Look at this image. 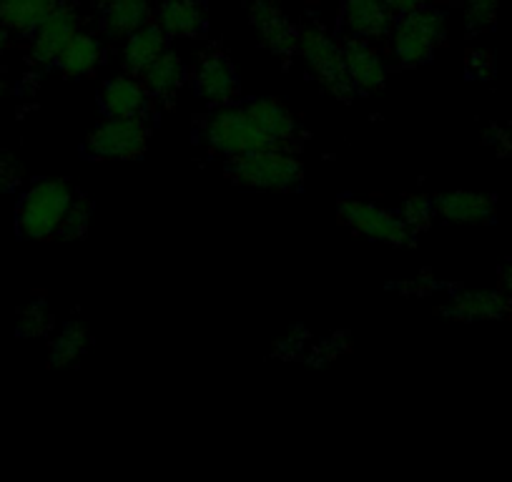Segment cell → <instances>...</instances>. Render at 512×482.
<instances>
[{
  "label": "cell",
  "mask_w": 512,
  "mask_h": 482,
  "mask_svg": "<svg viewBox=\"0 0 512 482\" xmlns=\"http://www.w3.org/2000/svg\"><path fill=\"white\" fill-rule=\"evenodd\" d=\"M71 201L73 194L66 181H38L18 204V231L28 239H48V236L58 234Z\"/></svg>",
  "instance_id": "6da1fadb"
},
{
  "label": "cell",
  "mask_w": 512,
  "mask_h": 482,
  "mask_svg": "<svg viewBox=\"0 0 512 482\" xmlns=\"http://www.w3.org/2000/svg\"><path fill=\"white\" fill-rule=\"evenodd\" d=\"M447 36L445 13L437 8H420L400 16L392 33V51L402 66H422L432 58Z\"/></svg>",
  "instance_id": "7a4b0ae2"
},
{
  "label": "cell",
  "mask_w": 512,
  "mask_h": 482,
  "mask_svg": "<svg viewBox=\"0 0 512 482\" xmlns=\"http://www.w3.org/2000/svg\"><path fill=\"white\" fill-rule=\"evenodd\" d=\"M229 174L239 186L262 191H292L302 184V164L282 149L231 159Z\"/></svg>",
  "instance_id": "3957f363"
},
{
  "label": "cell",
  "mask_w": 512,
  "mask_h": 482,
  "mask_svg": "<svg viewBox=\"0 0 512 482\" xmlns=\"http://www.w3.org/2000/svg\"><path fill=\"white\" fill-rule=\"evenodd\" d=\"M299 53L317 81L337 98L352 96L354 86L344 66V51L319 23H307L299 31Z\"/></svg>",
  "instance_id": "277c9868"
},
{
  "label": "cell",
  "mask_w": 512,
  "mask_h": 482,
  "mask_svg": "<svg viewBox=\"0 0 512 482\" xmlns=\"http://www.w3.org/2000/svg\"><path fill=\"white\" fill-rule=\"evenodd\" d=\"M204 139L211 149L231 156V159L277 149L262 131L256 129L246 108H221L214 116L206 118Z\"/></svg>",
  "instance_id": "5b68a950"
},
{
  "label": "cell",
  "mask_w": 512,
  "mask_h": 482,
  "mask_svg": "<svg viewBox=\"0 0 512 482\" xmlns=\"http://www.w3.org/2000/svg\"><path fill=\"white\" fill-rule=\"evenodd\" d=\"M339 216L357 234L367 236L372 241H384V244L402 247V244H410L412 234H415L400 216L387 209H379L374 204H367V201L347 199L339 206Z\"/></svg>",
  "instance_id": "8992f818"
},
{
  "label": "cell",
  "mask_w": 512,
  "mask_h": 482,
  "mask_svg": "<svg viewBox=\"0 0 512 482\" xmlns=\"http://www.w3.org/2000/svg\"><path fill=\"white\" fill-rule=\"evenodd\" d=\"M149 131L141 118H111L86 139V154L93 159H134L146 149Z\"/></svg>",
  "instance_id": "52a82bcc"
},
{
  "label": "cell",
  "mask_w": 512,
  "mask_h": 482,
  "mask_svg": "<svg viewBox=\"0 0 512 482\" xmlns=\"http://www.w3.org/2000/svg\"><path fill=\"white\" fill-rule=\"evenodd\" d=\"M81 31V18L73 6H61L33 31V61L41 66H51L58 61L63 48L71 43V38Z\"/></svg>",
  "instance_id": "ba28073f"
},
{
  "label": "cell",
  "mask_w": 512,
  "mask_h": 482,
  "mask_svg": "<svg viewBox=\"0 0 512 482\" xmlns=\"http://www.w3.org/2000/svg\"><path fill=\"white\" fill-rule=\"evenodd\" d=\"M249 21L256 28L264 46L279 58H292L299 51V31L277 6L254 3L249 8Z\"/></svg>",
  "instance_id": "9c48e42d"
},
{
  "label": "cell",
  "mask_w": 512,
  "mask_h": 482,
  "mask_svg": "<svg viewBox=\"0 0 512 482\" xmlns=\"http://www.w3.org/2000/svg\"><path fill=\"white\" fill-rule=\"evenodd\" d=\"M194 86L196 93L214 106H226L239 96V78L231 61L221 51H211L201 58Z\"/></svg>",
  "instance_id": "30bf717a"
},
{
  "label": "cell",
  "mask_w": 512,
  "mask_h": 482,
  "mask_svg": "<svg viewBox=\"0 0 512 482\" xmlns=\"http://www.w3.org/2000/svg\"><path fill=\"white\" fill-rule=\"evenodd\" d=\"M344 51V66H347V76L357 91L372 93L379 91L387 81V71L379 58V53L369 46L364 38H349L342 46Z\"/></svg>",
  "instance_id": "8fae6325"
},
{
  "label": "cell",
  "mask_w": 512,
  "mask_h": 482,
  "mask_svg": "<svg viewBox=\"0 0 512 482\" xmlns=\"http://www.w3.org/2000/svg\"><path fill=\"white\" fill-rule=\"evenodd\" d=\"M339 23L352 38H379L390 31L392 13L382 0H344Z\"/></svg>",
  "instance_id": "7c38bea8"
},
{
  "label": "cell",
  "mask_w": 512,
  "mask_h": 482,
  "mask_svg": "<svg viewBox=\"0 0 512 482\" xmlns=\"http://www.w3.org/2000/svg\"><path fill=\"white\" fill-rule=\"evenodd\" d=\"M156 23L166 36L196 38L206 31L204 0H166L156 11Z\"/></svg>",
  "instance_id": "4fadbf2b"
},
{
  "label": "cell",
  "mask_w": 512,
  "mask_h": 482,
  "mask_svg": "<svg viewBox=\"0 0 512 482\" xmlns=\"http://www.w3.org/2000/svg\"><path fill=\"white\" fill-rule=\"evenodd\" d=\"M442 219L452 224H490L495 219V199L477 191H450L435 201Z\"/></svg>",
  "instance_id": "5bb4252c"
},
{
  "label": "cell",
  "mask_w": 512,
  "mask_h": 482,
  "mask_svg": "<svg viewBox=\"0 0 512 482\" xmlns=\"http://www.w3.org/2000/svg\"><path fill=\"white\" fill-rule=\"evenodd\" d=\"M512 299L500 292H485V289H470V292H460L450 299L442 314L452 319H462V322H475V319H500L510 314Z\"/></svg>",
  "instance_id": "9a60e30c"
},
{
  "label": "cell",
  "mask_w": 512,
  "mask_h": 482,
  "mask_svg": "<svg viewBox=\"0 0 512 482\" xmlns=\"http://www.w3.org/2000/svg\"><path fill=\"white\" fill-rule=\"evenodd\" d=\"M101 108L108 118H141L149 108V91L136 78H113L103 88Z\"/></svg>",
  "instance_id": "2e32d148"
},
{
  "label": "cell",
  "mask_w": 512,
  "mask_h": 482,
  "mask_svg": "<svg viewBox=\"0 0 512 482\" xmlns=\"http://www.w3.org/2000/svg\"><path fill=\"white\" fill-rule=\"evenodd\" d=\"M246 113L251 116V121L256 124V129L262 131L274 146H284L294 139L297 134V121H294L292 113L282 106L274 98H259V101H251L246 106Z\"/></svg>",
  "instance_id": "e0dca14e"
},
{
  "label": "cell",
  "mask_w": 512,
  "mask_h": 482,
  "mask_svg": "<svg viewBox=\"0 0 512 482\" xmlns=\"http://www.w3.org/2000/svg\"><path fill=\"white\" fill-rule=\"evenodd\" d=\"M166 43H169V36L161 31L159 23H146L134 36H128L126 46H123V63H126L128 71L139 76L169 51Z\"/></svg>",
  "instance_id": "ac0fdd59"
},
{
  "label": "cell",
  "mask_w": 512,
  "mask_h": 482,
  "mask_svg": "<svg viewBox=\"0 0 512 482\" xmlns=\"http://www.w3.org/2000/svg\"><path fill=\"white\" fill-rule=\"evenodd\" d=\"M151 23V0H111L103 6V31L111 38L134 36Z\"/></svg>",
  "instance_id": "d6986e66"
},
{
  "label": "cell",
  "mask_w": 512,
  "mask_h": 482,
  "mask_svg": "<svg viewBox=\"0 0 512 482\" xmlns=\"http://www.w3.org/2000/svg\"><path fill=\"white\" fill-rule=\"evenodd\" d=\"M58 6L61 0H0V26L6 31L33 33Z\"/></svg>",
  "instance_id": "ffe728a7"
},
{
  "label": "cell",
  "mask_w": 512,
  "mask_h": 482,
  "mask_svg": "<svg viewBox=\"0 0 512 482\" xmlns=\"http://www.w3.org/2000/svg\"><path fill=\"white\" fill-rule=\"evenodd\" d=\"M101 56H103V48L101 43L96 41L93 36H88V33H81L78 31L76 36L71 38V43H68L66 48H63V53L58 56V68H61L66 76H86V73H91L93 68L101 63Z\"/></svg>",
  "instance_id": "44dd1931"
},
{
  "label": "cell",
  "mask_w": 512,
  "mask_h": 482,
  "mask_svg": "<svg viewBox=\"0 0 512 482\" xmlns=\"http://www.w3.org/2000/svg\"><path fill=\"white\" fill-rule=\"evenodd\" d=\"M141 76H144L146 91L156 93V96L161 98H171L176 91H179L181 83H184L186 71L181 58L176 56V53L166 51L164 56H161L159 61L151 63Z\"/></svg>",
  "instance_id": "7402d4cb"
},
{
  "label": "cell",
  "mask_w": 512,
  "mask_h": 482,
  "mask_svg": "<svg viewBox=\"0 0 512 482\" xmlns=\"http://www.w3.org/2000/svg\"><path fill=\"white\" fill-rule=\"evenodd\" d=\"M86 344H88L86 327H83L81 322H68L51 347L53 367L76 365L78 359H81V354L86 352Z\"/></svg>",
  "instance_id": "603a6c76"
},
{
  "label": "cell",
  "mask_w": 512,
  "mask_h": 482,
  "mask_svg": "<svg viewBox=\"0 0 512 482\" xmlns=\"http://www.w3.org/2000/svg\"><path fill=\"white\" fill-rule=\"evenodd\" d=\"M462 8H465L467 33L477 36L495 26L500 0H462Z\"/></svg>",
  "instance_id": "cb8c5ba5"
},
{
  "label": "cell",
  "mask_w": 512,
  "mask_h": 482,
  "mask_svg": "<svg viewBox=\"0 0 512 482\" xmlns=\"http://www.w3.org/2000/svg\"><path fill=\"white\" fill-rule=\"evenodd\" d=\"M51 312H48L46 302H31L28 307L21 309V317H18V334L21 337H43V334L51 329Z\"/></svg>",
  "instance_id": "d4e9b609"
},
{
  "label": "cell",
  "mask_w": 512,
  "mask_h": 482,
  "mask_svg": "<svg viewBox=\"0 0 512 482\" xmlns=\"http://www.w3.org/2000/svg\"><path fill=\"white\" fill-rule=\"evenodd\" d=\"M435 211V201H432L430 196H407L405 204H402L400 219L405 221L412 231L425 229V226H430Z\"/></svg>",
  "instance_id": "484cf974"
},
{
  "label": "cell",
  "mask_w": 512,
  "mask_h": 482,
  "mask_svg": "<svg viewBox=\"0 0 512 482\" xmlns=\"http://www.w3.org/2000/svg\"><path fill=\"white\" fill-rule=\"evenodd\" d=\"M88 219H91V204L86 199H73L66 216H63L58 236H63V239H78V236L86 234Z\"/></svg>",
  "instance_id": "4316f807"
},
{
  "label": "cell",
  "mask_w": 512,
  "mask_h": 482,
  "mask_svg": "<svg viewBox=\"0 0 512 482\" xmlns=\"http://www.w3.org/2000/svg\"><path fill=\"white\" fill-rule=\"evenodd\" d=\"M467 76L475 78V81H490L495 76V56L490 51H482V48H475V51L467 53L465 58Z\"/></svg>",
  "instance_id": "83f0119b"
},
{
  "label": "cell",
  "mask_w": 512,
  "mask_h": 482,
  "mask_svg": "<svg viewBox=\"0 0 512 482\" xmlns=\"http://www.w3.org/2000/svg\"><path fill=\"white\" fill-rule=\"evenodd\" d=\"M21 181V164L11 154L0 151V194L16 189Z\"/></svg>",
  "instance_id": "f1b7e54d"
},
{
  "label": "cell",
  "mask_w": 512,
  "mask_h": 482,
  "mask_svg": "<svg viewBox=\"0 0 512 482\" xmlns=\"http://www.w3.org/2000/svg\"><path fill=\"white\" fill-rule=\"evenodd\" d=\"M485 141L490 146H495L497 154L512 159V129H497V126H492V129H487Z\"/></svg>",
  "instance_id": "f546056e"
},
{
  "label": "cell",
  "mask_w": 512,
  "mask_h": 482,
  "mask_svg": "<svg viewBox=\"0 0 512 482\" xmlns=\"http://www.w3.org/2000/svg\"><path fill=\"white\" fill-rule=\"evenodd\" d=\"M384 6H387V11L392 13V16H407V13L412 11H420V8L427 6V0H382Z\"/></svg>",
  "instance_id": "4dcf8cb0"
},
{
  "label": "cell",
  "mask_w": 512,
  "mask_h": 482,
  "mask_svg": "<svg viewBox=\"0 0 512 482\" xmlns=\"http://www.w3.org/2000/svg\"><path fill=\"white\" fill-rule=\"evenodd\" d=\"M407 292H430V289H435V282L430 279V274H422L420 279H412L410 284H407Z\"/></svg>",
  "instance_id": "1f68e13d"
},
{
  "label": "cell",
  "mask_w": 512,
  "mask_h": 482,
  "mask_svg": "<svg viewBox=\"0 0 512 482\" xmlns=\"http://www.w3.org/2000/svg\"><path fill=\"white\" fill-rule=\"evenodd\" d=\"M500 287L505 292V297L512 299V259L500 269Z\"/></svg>",
  "instance_id": "d6a6232c"
},
{
  "label": "cell",
  "mask_w": 512,
  "mask_h": 482,
  "mask_svg": "<svg viewBox=\"0 0 512 482\" xmlns=\"http://www.w3.org/2000/svg\"><path fill=\"white\" fill-rule=\"evenodd\" d=\"M6 43H8V33H6V28L0 26V51L6 48Z\"/></svg>",
  "instance_id": "836d02e7"
},
{
  "label": "cell",
  "mask_w": 512,
  "mask_h": 482,
  "mask_svg": "<svg viewBox=\"0 0 512 482\" xmlns=\"http://www.w3.org/2000/svg\"><path fill=\"white\" fill-rule=\"evenodd\" d=\"M98 3H103V6H106V3H111V0H98Z\"/></svg>",
  "instance_id": "e575fe53"
},
{
  "label": "cell",
  "mask_w": 512,
  "mask_h": 482,
  "mask_svg": "<svg viewBox=\"0 0 512 482\" xmlns=\"http://www.w3.org/2000/svg\"><path fill=\"white\" fill-rule=\"evenodd\" d=\"M0 96H3V83H0Z\"/></svg>",
  "instance_id": "d590c367"
}]
</instances>
